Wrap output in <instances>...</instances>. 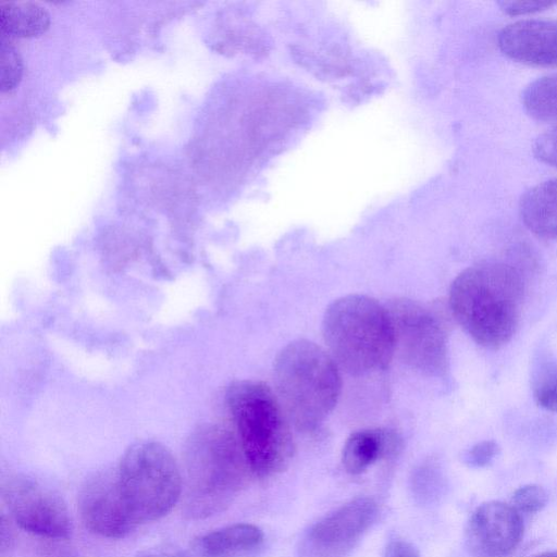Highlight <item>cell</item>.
Masks as SVG:
<instances>
[{
  "mask_svg": "<svg viewBox=\"0 0 557 557\" xmlns=\"http://www.w3.org/2000/svg\"><path fill=\"white\" fill-rule=\"evenodd\" d=\"M50 16L40 4L32 1H3L0 3L1 33L7 36L30 37L49 27Z\"/></svg>",
  "mask_w": 557,
  "mask_h": 557,
  "instance_id": "cell-16",
  "label": "cell"
},
{
  "mask_svg": "<svg viewBox=\"0 0 557 557\" xmlns=\"http://www.w3.org/2000/svg\"><path fill=\"white\" fill-rule=\"evenodd\" d=\"M81 519L91 533L106 539H123L138 525L120 493L115 472L98 473L79 490Z\"/></svg>",
  "mask_w": 557,
  "mask_h": 557,
  "instance_id": "cell-10",
  "label": "cell"
},
{
  "mask_svg": "<svg viewBox=\"0 0 557 557\" xmlns=\"http://www.w3.org/2000/svg\"><path fill=\"white\" fill-rule=\"evenodd\" d=\"M520 215L525 227L543 239H557V178L528 189L520 199Z\"/></svg>",
  "mask_w": 557,
  "mask_h": 557,
  "instance_id": "cell-15",
  "label": "cell"
},
{
  "mask_svg": "<svg viewBox=\"0 0 557 557\" xmlns=\"http://www.w3.org/2000/svg\"><path fill=\"white\" fill-rule=\"evenodd\" d=\"M533 153L540 161L557 166V125L547 129L535 139Z\"/></svg>",
  "mask_w": 557,
  "mask_h": 557,
  "instance_id": "cell-22",
  "label": "cell"
},
{
  "mask_svg": "<svg viewBox=\"0 0 557 557\" xmlns=\"http://www.w3.org/2000/svg\"><path fill=\"white\" fill-rule=\"evenodd\" d=\"M525 111L540 121H557V73L530 83L522 92Z\"/></svg>",
  "mask_w": 557,
  "mask_h": 557,
  "instance_id": "cell-17",
  "label": "cell"
},
{
  "mask_svg": "<svg viewBox=\"0 0 557 557\" xmlns=\"http://www.w3.org/2000/svg\"><path fill=\"white\" fill-rule=\"evenodd\" d=\"M546 491L537 484H525L517 488L512 495V506L519 512L535 513L547 504Z\"/></svg>",
  "mask_w": 557,
  "mask_h": 557,
  "instance_id": "cell-21",
  "label": "cell"
},
{
  "mask_svg": "<svg viewBox=\"0 0 557 557\" xmlns=\"http://www.w3.org/2000/svg\"><path fill=\"white\" fill-rule=\"evenodd\" d=\"M136 557H194L182 550L149 549L139 553Z\"/></svg>",
  "mask_w": 557,
  "mask_h": 557,
  "instance_id": "cell-26",
  "label": "cell"
},
{
  "mask_svg": "<svg viewBox=\"0 0 557 557\" xmlns=\"http://www.w3.org/2000/svg\"><path fill=\"white\" fill-rule=\"evenodd\" d=\"M226 403L251 473L270 478L285 470L294 455V441L276 394L263 382L237 381L228 387Z\"/></svg>",
  "mask_w": 557,
  "mask_h": 557,
  "instance_id": "cell-5",
  "label": "cell"
},
{
  "mask_svg": "<svg viewBox=\"0 0 557 557\" xmlns=\"http://www.w3.org/2000/svg\"><path fill=\"white\" fill-rule=\"evenodd\" d=\"M499 445L492 440H486L473 445L465 456V461L470 467L483 468L488 466L499 454Z\"/></svg>",
  "mask_w": 557,
  "mask_h": 557,
  "instance_id": "cell-23",
  "label": "cell"
},
{
  "mask_svg": "<svg viewBox=\"0 0 557 557\" xmlns=\"http://www.w3.org/2000/svg\"><path fill=\"white\" fill-rule=\"evenodd\" d=\"M444 488V478L435 465H423L418 468L411 478V490L414 497L423 504L438 498Z\"/></svg>",
  "mask_w": 557,
  "mask_h": 557,
  "instance_id": "cell-19",
  "label": "cell"
},
{
  "mask_svg": "<svg viewBox=\"0 0 557 557\" xmlns=\"http://www.w3.org/2000/svg\"><path fill=\"white\" fill-rule=\"evenodd\" d=\"M115 476L122 498L137 524L168 515L183 492L177 462L158 442L145 441L131 446Z\"/></svg>",
  "mask_w": 557,
  "mask_h": 557,
  "instance_id": "cell-6",
  "label": "cell"
},
{
  "mask_svg": "<svg viewBox=\"0 0 557 557\" xmlns=\"http://www.w3.org/2000/svg\"><path fill=\"white\" fill-rule=\"evenodd\" d=\"M276 396L290 422L312 432L332 412L342 389L339 368L322 347L307 339L287 344L273 368Z\"/></svg>",
  "mask_w": 557,
  "mask_h": 557,
  "instance_id": "cell-3",
  "label": "cell"
},
{
  "mask_svg": "<svg viewBox=\"0 0 557 557\" xmlns=\"http://www.w3.org/2000/svg\"><path fill=\"white\" fill-rule=\"evenodd\" d=\"M252 474L236 435L220 426L195 432L185 451L183 512L199 520L227 508Z\"/></svg>",
  "mask_w": 557,
  "mask_h": 557,
  "instance_id": "cell-2",
  "label": "cell"
},
{
  "mask_svg": "<svg viewBox=\"0 0 557 557\" xmlns=\"http://www.w3.org/2000/svg\"><path fill=\"white\" fill-rule=\"evenodd\" d=\"M385 557H420V554L411 543L395 540L386 547Z\"/></svg>",
  "mask_w": 557,
  "mask_h": 557,
  "instance_id": "cell-25",
  "label": "cell"
},
{
  "mask_svg": "<svg viewBox=\"0 0 557 557\" xmlns=\"http://www.w3.org/2000/svg\"><path fill=\"white\" fill-rule=\"evenodd\" d=\"M524 293L523 275L518 268L485 261L456 276L448 304L455 320L478 345L499 349L519 327Z\"/></svg>",
  "mask_w": 557,
  "mask_h": 557,
  "instance_id": "cell-1",
  "label": "cell"
},
{
  "mask_svg": "<svg viewBox=\"0 0 557 557\" xmlns=\"http://www.w3.org/2000/svg\"><path fill=\"white\" fill-rule=\"evenodd\" d=\"M322 334L338 368L351 375L384 370L396 350L388 310L364 295H347L330 304Z\"/></svg>",
  "mask_w": 557,
  "mask_h": 557,
  "instance_id": "cell-4",
  "label": "cell"
},
{
  "mask_svg": "<svg viewBox=\"0 0 557 557\" xmlns=\"http://www.w3.org/2000/svg\"><path fill=\"white\" fill-rule=\"evenodd\" d=\"M531 557H557V552H544V553H539V554H535Z\"/></svg>",
  "mask_w": 557,
  "mask_h": 557,
  "instance_id": "cell-28",
  "label": "cell"
},
{
  "mask_svg": "<svg viewBox=\"0 0 557 557\" xmlns=\"http://www.w3.org/2000/svg\"><path fill=\"white\" fill-rule=\"evenodd\" d=\"M504 54L540 66H557V21L523 20L504 27L497 37Z\"/></svg>",
  "mask_w": 557,
  "mask_h": 557,
  "instance_id": "cell-12",
  "label": "cell"
},
{
  "mask_svg": "<svg viewBox=\"0 0 557 557\" xmlns=\"http://www.w3.org/2000/svg\"><path fill=\"white\" fill-rule=\"evenodd\" d=\"M522 535L520 512L499 500L481 504L466 530L468 546L476 557H507L518 547Z\"/></svg>",
  "mask_w": 557,
  "mask_h": 557,
  "instance_id": "cell-11",
  "label": "cell"
},
{
  "mask_svg": "<svg viewBox=\"0 0 557 557\" xmlns=\"http://www.w3.org/2000/svg\"><path fill=\"white\" fill-rule=\"evenodd\" d=\"M556 4V1L549 0H520V1H499L498 5L503 12L508 15H521L537 12Z\"/></svg>",
  "mask_w": 557,
  "mask_h": 557,
  "instance_id": "cell-24",
  "label": "cell"
},
{
  "mask_svg": "<svg viewBox=\"0 0 557 557\" xmlns=\"http://www.w3.org/2000/svg\"><path fill=\"white\" fill-rule=\"evenodd\" d=\"M260 528L251 523H234L194 540L193 550L198 557H244L263 543Z\"/></svg>",
  "mask_w": 557,
  "mask_h": 557,
  "instance_id": "cell-13",
  "label": "cell"
},
{
  "mask_svg": "<svg viewBox=\"0 0 557 557\" xmlns=\"http://www.w3.org/2000/svg\"><path fill=\"white\" fill-rule=\"evenodd\" d=\"M14 541L12 530L7 523L4 516L1 517V554L4 555L9 550Z\"/></svg>",
  "mask_w": 557,
  "mask_h": 557,
  "instance_id": "cell-27",
  "label": "cell"
},
{
  "mask_svg": "<svg viewBox=\"0 0 557 557\" xmlns=\"http://www.w3.org/2000/svg\"><path fill=\"white\" fill-rule=\"evenodd\" d=\"M377 517L369 496L355 497L315 522L302 539L299 557H344L368 532Z\"/></svg>",
  "mask_w": 557,
  "mask_h": 557,
  "instance_id": "cell-9",
  "label": "cell"
},
{
  "mask_svg": "<svg viewBox=\"0 0 557 557\" xmlns=\"http://www.w3.org/2000/svg\"><path fill=\"white\" fill-rule=\"evenodd\" d=\"M531 385L536 405L557 412V363L541 362L533 372Z\"/></svg>",
  "mask_w": 557,
  "mask_h": 557,
  "instance_id": "cell-18",
  "label": "cell"
},
{
  "mask_svg": "<svg viewBox=\"0 0 557 557\" xmlns=\"http://www.w3.org/2000/svg\"><path fill=\"white\" fill-rule=\"evenodd\" d=\"M399 449L395 434L382 430H363L352 433L345 442L342 463L350 474L364 472L379 459H389Z\"/></svg>",
  "mask_w": 557,
  "mask_h": 557,
  "instance_id": "cell-14",
  "label": "cell"
},
{
  "mask_svg": "<svg viewBox=\"0 0 557 557\" xmlns=\"http://www.w3.org/2000/svg\"><path fill=\"white\" fill-rule=\"evenodd\" d=\"M23 64L21 55L7 35L0 37V89L9 91L21 81Z\"/></svg>",
  "mask_w": 557,
  "mask_h": 557,
  "instance_id": "cell-20",
  "label": "cell"
},
{
  "mask_svg": "<svg viewBox=\"0 0 557 557\" xmlns=\"http://www.w3.org/2000/svg\"><path fill=\"white\" fill-rule=\"evenodd\" d=\"M387 310L394 327L395 348L403 360L429 375H445L448 351L444 318L410 299L394 300Z\"/></svg>",
  "mask_w": 557,
  "mask_h": 557,
  "instance_id": "cell-7",
  "label": "cell"
},
{
  "mask_svg": "<svg viewBox=\"0 0 557 557\" xmlns=\"http://www.w3.org/2000/svg\"><path fill=\"white\" fill-rule=\"evenodd\" d=\"M2 498L14 522L24 531L50 540L67 539L72 520L62 498L24 475L4 479Z\"/></svg>",
  "mask_w": 557,
  "mask_h": 557,
  "instance_id": "cell-8",
  "label": "cell"
}]
</instances>
